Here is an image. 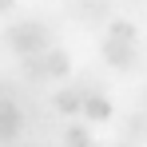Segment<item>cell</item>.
I'll use <instances>...</instances> for the list:
<instances>
[{
  "instance_id": "3",
  "label": "cell",
  "mask_w": 147,
  "mask_h": 147,
  "mask_svg": "<svg viewBox=\"0 0 147 147\" xmlns=\"http://www.w3.org/2000/svg\"><path fill=\"white\" fill-rule=\"evenodd\" d=\"M16 131H20V107L0 99V139H12Z\"/></svg>"
},
{
  "instance_id": "11",
  "label": "cell",
  "mask_w": 147,
  "mask_h": 147,
  "mask_svg": "<svg viewBox=\"0 0 147 147\" xmlns=\"http://www.w3.org/2000/svg\"><path fill=\"white\" fill-rule=\"evenodd\" d=\"M143 103H147V92H143Z\"/></svg>"
},
{
  "instance_id": "2",
  "label": "cell",
  "mask_w": 147,
  "mask_h": 147,
  "mask_svg": "<svg viewBox=\"0 0 147 147\" xmlns=\"http://www.w3.org/2000/svg\"><path fill=\"white\" fill-rule=\"evenodd\" d=\"M103 60H107L111 68H119V72H131V68H135V44H127V40H111V36H107V44H103Z\"/></svg>"
},
{
  "instance_id": "6",
  "label": "cell",
  "mask_w": 147,
  "mask_h": 147,
  "mask_svg": "<svg viewBox=\"0 0 147 147\" xmlns=\"http://www.w3.org/2000/svg\"><path fill=\"white\" fill-rule=\"evenodd\" d=\"M40 60H44V76H56V80H60V76L72 72V60H68L64 52H48V48H44V56H40Z\"/></svg>"
},
{
  "instance_id": "9",
  "label": "cell",
  "mask_w": 147,
  "mask_h": 147,
  "mask_svg": "<svg viewBox=\"0 0 147 147\" xmlns=\"http://www.w3.org/2000/svg\"><path fill=\"white\" fill-rule=\"evenodd\" d=\"M131 127H135V135H147V119H135Z\"/></svg>"
},
{
  "instance_id": "8",
  "label": "cell",
  "mask_w": 147,
  "mask_h": 147,
  "mask_svg": "<svg viewBox=\"0 0 147 147\" xmlns=\"http://www.w3.org/2000/svg\"><path fill=\"white\" fill-rule=\"evenodd\" d=\"M64 139H68L72 147H88V143H92V139H88V131H84L80 123H76V127H68V135H64Z\"/></svg>"
},
{
  "instance_id": "7",
  "label": "cell",
  "mask_w": 147,
  "mask_h": 147,
  "mask_svg": "<svg viewBox=\"0 0 147 147\" xmlns=\"http://www.w3.org/2000/svg\"><path fill=\"white\" fill-rule=\"evenodd\" d=\"M107 36H111V40H127V44H135V24H127V20H111Z\"/></svg>"
},
{
  "instance_id": "10",
  "label": "cell",
  "mask_w": 147,
  "mask_h": 147,
  "mask_svg": "<svg viewBox=\"0 0 147 147\" xmlns=\"http://www.w3.org/2000/svg\"><path fill=\"white\" fill-rule=\"evenodd\" d=\"M8 8H12V0H0V12H8Z\"/></svg>"
},
{
  "instance_id": "5",
  "label": "cell",
  "mask_w": 147,
  "mask_h": 147,
  "mask_svg": "<svg viewBox=\"0 0 147 147\" xmlns=\"http://www.w3.org/2000/svg\"><path fill=\"white\" fill-rule=\"evenodd\" d=\"M80 111H84L88 119H96V123H99V119H107V115H111V103H107V96H99V92H88Z\"/></svg>"
},
{
  "instance_id": "1",
  "label": "cell",
  "mask_w": 147,
  "mask_h": 147,
  "mask_svg": "<svg viewBox=\"0 0 147 147\" xmlns=\"http://www.w3.org/2000/svg\"><path fill=\"white\" fill-rule=\"evenodd\" d=\"M8 40L20 48V56H32V52L48 48V28L44 24H16L12 32H8Z\"/></svg>"
},
{
  "instance_id": "4",
  "label": "cell",
  "mask_w": 147,
  "mask_h": 147,
  "mask_svg": "<svg viewBox=\"0 0 147 147\" xmlns=\"http://www.w3.org/2000/svg\"><path fill=\"white\" fill-rule=\"evenodd\" d=\"M84 107V88L76 84V88H64V92H56V111H64V115H76Z\"/></svg>"
},
{
  "instance_id": "12",
  "label": "cell",
  "mask_w": 147,
  "mask_h": 147,
  "mask_svg": "<svg viewBox=\"0 0 147 147\" xmlns=\"http://www.w3.org/2000/svg\"><path fill=\"white\" fill-rule=\"evenodd\" d=\"M88 147H92V143H88Z\"/></svg>"
}]
</instances>
